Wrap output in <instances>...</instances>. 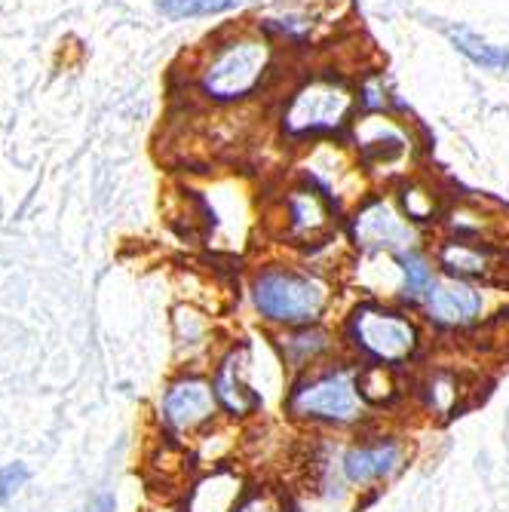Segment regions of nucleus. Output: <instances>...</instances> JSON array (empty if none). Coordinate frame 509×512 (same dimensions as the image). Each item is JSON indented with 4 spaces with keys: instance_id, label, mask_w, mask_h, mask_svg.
Segmentation results:
<instances>
[{
    "instance_id": "8",
    "label": "nucleus",
    "mask_w": 509,
    "mask_h": 512,
    "mask_svg": "<svg viewBox=\"0 0 509 512\" xmlns=\"http://www.w3.org/2000/svg\"><path fill=\"white\" fill-rule=\"evenodd\" d=\"M218 408L221 405H218L212 381H206L200 375H188V378L175 381L166 390L163 405H160L166 427L178 436H191V433H200L209 424H215Z\"/></svg>"
},
{
    "instance_id": "19",
    "label": "nucleus",
    "mask_w": 509,
    "mask_h": 512,
    "mask_svg": "<svg viewBox=\"0 0 509 512\" xmlns=\"http://www.w3.org/2000/svg\"><path fill=\"white\" fill-rule=\"evenodd\" d=\"M356 384H359V396L365 399V405H390L402 396L396 365L362 362L356 368Z\"/></svg>"
},
{
    "instance_id": "4",
    "label": "nucleus",
    "mask_w": 509,
    "mask_h": 512,
    "mask_svg": "<svg viewBox=\"0 0 509 512\" xmlns=\"http://www.w3.org/2000/svg\"><path fill=\"white\" fill-rule=\"evenodd\" d=\"M270 71V43L255 34H237L215 46L200 71V89L212 102H243L264 83Z\"/></svg>"
},
{
    "instance_id": "25",
    "label": "nucleus",
    "mask_w": 509,
    "mask_h": 512,
    "mask_svg": "<svg viewBox=\"0 0 509 512\" xmlns=\"http://www.w3.org/2000/svg\"><path fill=\"white\" fill-rule=\"evenodd\" d=\"M234 512H289V500L280 488L270 485H255L246 491L240 506Z\"/></svg>"
},
{
    "instance_id": "3",
    "label": "nucleus",
    "mask_w": 509,
    "mask_h": 512,
    "mask_svg": "<svg viewBox=\"0 0 509 512\" xmlns=\"http://www.w3.org/2000/svg\"><path fill=\"white\" fill-rule=\"evenodd\" d=\"M347 347L359 353L365 362H384V365H405L421 350V329L411 319V313L381 304V301H362L347 316Z\"/></svg>"
},
{
    "instance_id": "9",
    "label": "nucleus",
    "mask_w": 509,
    "mask_h": 512,
    "mask_svg": "<svg viewBox=\"0 0 509 512\" xmlns=\"http://www.w3.org/2000/svg\"><path fill=\"white\" fill-rule=\"evenodd\" d=\"M408 463V445L399 436H375L372 442L353 445L344 460L341 473L356 488H372L399 476Z\"/></svg>"
},
{
    "instance_id": "6",
    "label": "nucleus",
    "mask_w": 509,
    "mask_h": 512,
    "mask_svg": "<svg viewBox=\"0 0 509 512\" xmlns=\"http://www.w3.org/2000/svg\"><path fill=\"white\" fill-rule=\"evenodd\" d=\"M338 234V209L335 203L313 188L310 181L295 184L283 197V240L292 246H329Z\"/></svg>"
},
{
    "instance_id": "18",
    "label": "nucleus",
    "mask_w": 509,
    "mask_h": 512,
    "mask_svg": "<svg viewBox=\"0 0 509 512\" xmlns=\"http://www.w3.org/2000/svg\"><path fill=\"white\" fill-rule=\"evenodd\" d=\"M246 479L234 467L209 470L188 497V512H234L246 497Z\"/></svg>"
},
{
    "instance_id": "14",
    "label": "nucleus",
    "mask_w": 509,
    "mask_h": 512,
    "mask_svg": "<svg viewBox=\"0 0 509 512\" xmlns=\"http://www.w3.org/2000/svg\"><path fill=\"white\" fill-rule=\"evenodd\" d=\"M476 378H470L464 368L457 365H430L418 381V399L427 414L448 421L460 414L476 396Z\"/></svg>"
},
{
    "instance_id": "20",
    "label": "nucleus",
    "mask_w": 509,
    "mask_h": 512,
    "mask_svg": "<svg viewBox=\"0 0 509 512\" xmlns=\"http://www.w3.org/2000/svg\"><path fill=\"white\" fill-rule=\"evenodd\" d=\"M396 264H399V273H402V292H399L402 301H408V304L421 301L430 292V286L436 283L430 258L424 252H418V249H405V252H399Z\"/></svg>"
},
{
    "instance_id": "11",
    "label": "nucleus",
    "mask_w": 509,
    "mask_h": 512,
    "mask_svg": "<svg viewBox=\"0 0 509 512\" xmlns=\"http://www.w3.org/2000/svg\"><path fill=\"white\" fill-rule=\"evenodd\" d=\"M442 224L454 240H473L509 249V212L491 200H454L442 212Z\"/></svg>"
},
{
    "instance_id": "15",
    "label": "nucleus",
    "mask_w": 509,
    "mask_h": 512,
    "mask_svg": "<svg viewBox=\"0 0 509 512\" xmlns=\"http://www.w3.org/2000/svg\"><path fill=\"white\" fill-rule=\"evenodd\" d=\"M341 344L338 338L326 329V325H298V329H283L276 335V353H280L286 371L292 375H307L313 368H322L335 362Z\"/></svg>"
},
{
    "instance_id": "10",
    "label": "nucleus",
    "mask_w": 509,
    "mask_h": 512,
    "mask_svg": "<svg viewBox=\"0 0 509 512\" xmlns=\"http://www.w3.org/2000/svg\"><path fill=\"white\" fill-rule=\"evenodd\" d=\"M424 307L433 325L445 332H464L473 329V325L482 322L485 313V292L476 289L473 283H464V279H436L430 286V292L424 295Z\"/></svg>"
},
{
    "instance_id": "12",
    "label": "nucleus",
    "mask_w": 509,
    "mask_h": 512,
    "mask_svg": "<svg viewBox=\"0 0 509 512\" xmlns=\"http://www.w3.org/2000/svg\"><path fill=\"white\" fill-rule=\"evenodd\" d=\"M353 243L362 252H405L414 243V230L408 224V218H402L390 203L384 200H372L365 203L350 224Z\"/></svg>"
},
{
    "instance_id": "1",
    "label": "nucleus",
    "mask_w": 509,
    "mask_h": 512,
    "mask_svg": "<svg viewBox=\"0 0 509 512\" xmlns=\"http://www.w3.org/2000/svg\"><path fill=\"white\" fill-rule=\"evenodd\" d=\"M335 289L319 270H298L289 264L261 267L252 276V304L258 316L280 329L316 325L329 313Z\"/></svg>"
},
{
    "instance_id": "24",
    "label": "nucleus",
    "mask_w": 509,
    "mask_h": 512,
    "mask_svg": "<svg viewBox=\"0 0 509 512\" xmlns=\"http://www.w3.org/2000/svg\"><path fill=\"white\" fill-rule=\"evenodd\" d=\"M249 4V0H160V13L169 19H200V16H215Z\"/></svg>"
},
{
    "instance_id": "27",
    "label": "nucleus",
    "mask_w": 509,
    "mask_h": 512,
    "mask_svg": "<svg viewBox=\"0 0 509 512\" xmlns=\"http://www.w3.org/2000/svg\"><path fill=\"white\" fill-rule=\"evenodd\" d=\"M89 512H114V497H108V494H105V497H99V500H96V506H92Z\"/></svg>"
},
{
    "instance_id": "26",
    "label": "nucleus",
    "mask_w": 509,
    "mask_h": 512,
    "mask_svg": "<svg viewBox=\"0 0 509 512\" xmlns=\"http://www.w3.org/2000/svg\"><path fill=\"white\" fill-rule=\"evenodd\" d=\"M25 482H28V470L22 467V463H10V467H0V503H7Z\"/></svg>"
},
{
    "instance_id": "16",
    "label": "nucleus",
    "mask_w": 509,
    "mask_h": 512,
    "mask_svg": "<svg viewBox=\"0 0 509 512\" xmlns=\"http://www.w3.org/2000/svg\"><path fill=\"white\" fill-rule=\"evenodd\" d=\"M356 151L368 169L396 166L408 154V135L387 117H365L356 123Z\"/></svg>"
},
{
    "instance_id": "21",
    "label": "nucleus",
    "mask_w": 509,
    "mask_h": 512,
    "mask_svg": "<svg viewBox=\"0 0 509 512\" xmlns=\"http://www.w3.org/2000/svg\"><path fill=\"white\" fill-rule=\"evenodd\" d=\"M448 34H451L457 50L467 59H473L476 65H482L488 71H506L509 68V50H503V46H491L467 28H451Z\"/></svg>"
},
{
    "instance_id": "2",
    "label": "nucleus",
    "mask_w": 509,
    "mask_h": 512,
    "mask_svg": "<svg viewBox=\"0 0 509 512\" xmlns=\"http://www.w3.org/2000/svg\"><path fill=\"white\" fill-rule=\"evenodd\" d=\"M356 368L350 362H329L301 375L286 396L289 414L313 427H356L368 408L359 396Z\"/></svg>"
},
{
    "instance_id": "7",
    "label": "nucleus",
    "mask_w": 509,
    "mask_h": 512,
    "mask_svg": "<svg viewBox=\"0 0 509 512\" xmlns=\"http://www.w3.org/2000/svg\"><path fill=\"white\" fill-rule=\"evenodd\" d=\"M436 261L445 276L464 279V283H485V286H509V249L473 243V240H454L448 237L436 249Z\"/></svg>"
},
{
    "instance_id": "5",
    "label": "nucleus",
    "mask_w": 509,
    "mask_h": 512,
    "mask_svg": "<svg viewBox=\"0 0 509 512\" xmlns=\"http://www.w3.org/2000/svg\"><path fill=\"white\" fill-rule=\"evenodd\" d=\"M353 114V92L338 77L304 80L283 111V129L289 138H313L344 129Z\"/></svg>"
},
{
    "instance_id": "17",
    "label": "nucleus",
    "mask_w": 509,
    "mask_h": 512,
    "mask_svg": "<svg viewBox=\"0 0 509 512\" xmlns=\"http://www.w3.org/2000/svg\"><path fill=\"white\" fill-rule=\"evenodd\" d=\"M304 175H307L304 181H310L313 188H319L322 194H326L335 203L338 212H341V206H344L347 197H356V194L362 197L359 169L350 166L341 151H329V148L326 151H316L310 157Z\"/></svg>"
},
{
    "instance_id": "23",
    "label": "nucleus",
    "mask_w": 509,
    "mask_h": 512,
    "mask_svg": "<svg viewBox=\"0 0 509 512\" xmlns=\"http://www.w3.org/2000/svg\"><path fill=\"white\" fill-rule=\"evenodd\" d=\"M175 338H178V347H188V356L206 350L209 341H212L209 319L203 313H197V310L181 307L175 313Z\"/></svg>"
},
{
    "instance_id": "13",
    "label": "nucleus",
    "mask_w": 509,
    "mask_h": 512,
    "mask_svg": "<svg viewBox=\"0 0 509 512\" xmlns=\"http://www.w3.org/2000/svg\"><path fill=\"white\" fill-rule=\"evenodd\" d=\"M212 387H215L218 405L230 417H249L264 405L261 393L255 390V381H252V365H249V347L246 344L230 347L221 356V362L215 368V378H212Z\"/></svg>"
},
{
    "instance_id": "22",
    "label": "nucleus",
    "mask_w": 509,
    "mask_h": 512,
    "mask_svg": "<svg viewBox=\"0 0 509 512\" xmlns=\"http://www.w3.org/2000/svg\"><path fill=\"white\" fill-rule=\"evenodd\" d=\"M399 206L405 212L408 221H436V215H442V206H439V194L433 188H427V184L421 181H408L402 184L399 191Z\"/></svg>"
}]
</instances>
